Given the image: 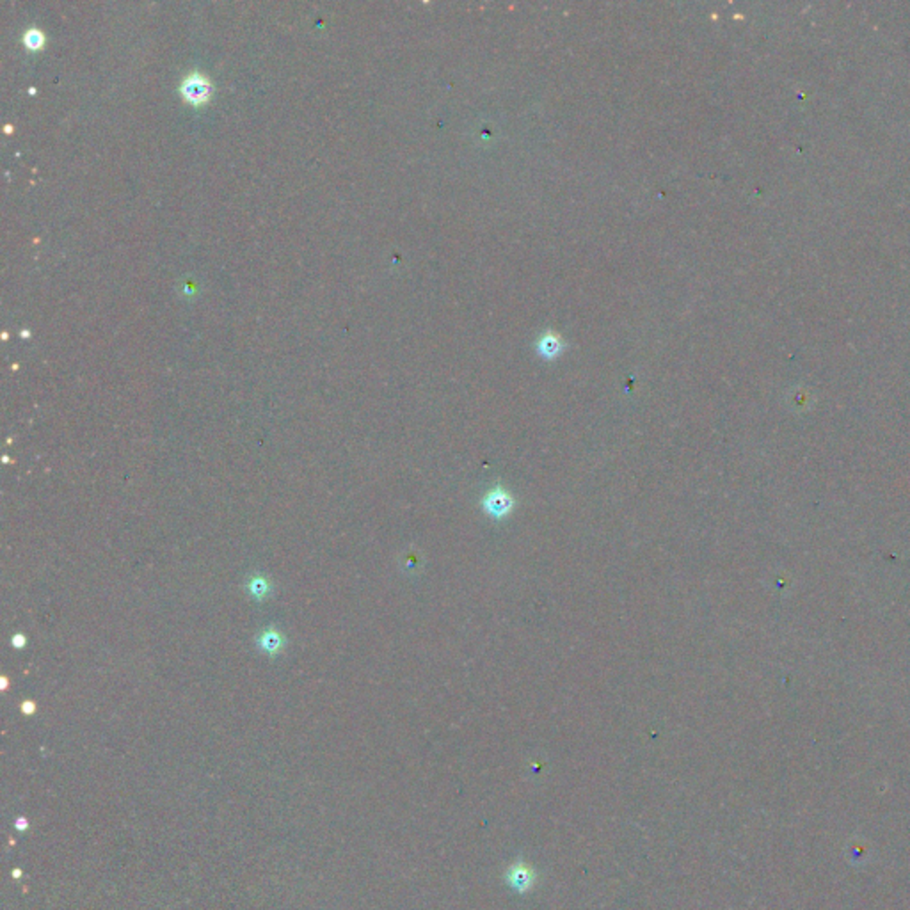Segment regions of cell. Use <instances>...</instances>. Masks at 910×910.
Masks as SVG:
<instances>
[{"label":"cell","instance_id":"1","mask_svg":"<svg viewBox=\"0 0 910 910\" xmlns=\"http://www.w3.org/2000/svg\"><path fill=\"white\" fill-rule=\"evenodd\" d=\"M482 507L489 516L496 517V519H502V517L509 516V512L512 510L514 500L510 498V494L505 493L503 489H493L486 494Z\"/></svg>","mask_w":910,"mask_h":910},{"label":"cell","instance_id":"2","mask_svg":"<svg viewBox=\"0 0 910 910\" xmlns=\"http://www.w3.org/2000/svg\"><path fill=\"white\" fill-rule=\"evenodd\" d=\"M256 645H258V649L263 654L278 656L281 654L283 648H285V638H283L281 631H278V629L270 626V628L260 631L258 638H256Z\"/></svg>","mask_w":910,"mask_h":910},{"label":"cell","instance_id":"3","mask_svg":"<svg viewBox=\"0 0 910 910\" xmlns=\"http://www.w3.org/2000/svg\"><path fill=\"white\" fill-rule=\"evenodd\" d=\"M181 91H183V97L187 98L192 104H200V102L206 100L209 97V84L204 80L201 75H190L183 85H181Z\"/></svg>","mask_w":910,"mask_h":910},{"label":"cell","instance_id":"4","mask_svg":"<svg viewBox=\"0 0 910 910\" xmlns=\"http://www.w3.org/2000/svg\"><path fill=\"white\" fill-rule=\"evenodd\" d=\"M246 592L251 596L255 601H265L267 598L272 592V585L269 583V580L262 575H253L251 578L246 582Z\"/></svg>","mask_w":910,"mask_h":910},{"label":"cell","instance_id":"5","mask_svg":"<svg viewBox=\"0 0 910 910\" xmlns=\"http://www.w3.org/2000/svg\"><path fill=\"white\" fill-rule=\"evenodd\" d=\"M43 41H45V38H43L41 32L36 31V29H31V31H29L27 34H25V43H27L29 48H34V50H36V48L41 47Z\"/></svg>","mask_w":910,"mask_h":910}]
</instances>
